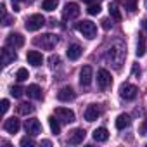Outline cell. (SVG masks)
<instances>
[{
  "label": "cell",
  "instance_id": "obj_38",
  "mask_svg": "<svg viewBox=\"0 0 147 147\" xmlns=\"http://www.w3.org/2000/svg\"><path fill=\"white\" fill-rule=\"evenodd\" d=\"M11 2L14 4V12H19L21 9H19V5H18V2H19V0H11Z\"/></svg>",
  "mask_w": 147,
  "mask_h": 147
},
{
  "label": "cell",
  "instance_id": "obj_13",
  "mask_svg": "<svg viewBox=\"0 0 147 147\" xmlns=\"http://www.w3.org/2000/svg\"><path fill=\"white\" fill-rule=\"evenodd\" d=\"M18 59V54L11 49V47H4L2 49V66H9L11 62H14Z\"/></svg>",
  "mask_w": 147,
  "mask_h": 147
},
{
  "label": "cell",
  "instance_id": "obj_30",
  "mask_svg": "<svg viewBox=\"0 0 147 147\" xmlns=\"http://www.w3.org/2000/svg\"><path fill=\"white\" fill-rule=\"evenodd\" d=\"M59 64H61V57H59V55H57V54H55V55H54V54H52V55H50V57H49V66H50V67H52V69H55V67H57V66H59Z\"/></svg>",
  "mask_w": 147,
  "mask_h": 147
},
{
  "label": "cell",
  "instance_id": "obj_26",
  "mask_svg": "<svg viewBox=\"0 0 147 147\" xmlns=\"http://www.w3.org/2000/svg\"><path fill=\"white\" fill-rule=\"evenodd\" d=\"M30 78V73H28V69H24V67H19L18 69V73H16V80L18 82H24V80H28Z\"/></svg>",
  "mask_w": 147,
  "mask_h": 147
},
{
  "label": "cell",
  "instance_id": "obj_29",
  "mask_svg": "<svg viewBox=\"0 0 147 147\" xmlns=\"http://www.w3.org/2000/svg\"><path fill=\"white\" fill-rule=\"evenodd\" d=\"M123 4H125V9L128 12H135L137 11V0H123Z\"/></svg>",
  "mask_w": 147,
  "mask_h": 147
},
{
  "label": "cell",
  "instance_id": "obj_5",
  "mask_svg": "<svg viewBox=\"0 0 147 147\" xmlns=\"http://www.w3.org/2000/svg\"><path fill=\"white\" fill-rule=\"evenodd\" d=\"M43 24H45V18H43L42 14H33V16H30V18L26 19V23H24V26H26L28 31H36V30H40Z\"/></svg>",
  "mask_w": 147,
  "mask_h": 147
},
{
  "label": "cell",
  "instance_id": "obj_34",
  "mask_svg": "<svg viewBox=\"0 0 147 147\" xmlns=\"http://www.w3.org/2000/svg\"><path fill=\"white\" fill-rule=\"evenodd\" d=\"M9 106H11V104H9V100H7V99H4V100H2V113H4V114L9 111Z\"/></svg>",
  "mask_w": 147,
  "mask_h": 147
},
{
  "label": "cell",
  "instance_id": "obj_17",
  "mask_svg": "<svg viewBox=\"0 0 147 147\" xmlns=\"http://www.w3.org/2000/svg\"><path fill=\"white\" fill-rule=\"evenodd\" d=\"M99 116H100V109H99L95 104H90V106L85 109V119H87V121L92 123V121H95Z\"/></svg>",
  "mask_w": 147,
  "mask_h": 147
},
{
  "label": "cell",
  "instance_id": "obj_11",
  "mask_svg": "<svg viewBox=\"0 0 147 147\" xmlns=\"http://www.w3.org/2000/svg\"><path fill=\"white\" fill-rule=\"evenodd\" d=\"M85 130L83 128H75L73 131H69V138H67V142L69 144H73V145H78V144H82L83 140H85Z\"/></svg>",
  "mask_w": 147,
  "mask_h": 147
},
{
  "label": "cell",
  "instance_id": "obj_27",
  "mask_svg": "<svg viewBox=\"0 0 147 147\" xmlns=\"http://www.w3.org/2000/svg\"><path fill=\"white\" fill-rule=\"evenodd\" d=\"M57 7V0H43V4H42V9H45V11H54Z\"/></svg>",
  "mask_w": 147,
  "mask_h": 147
},
{
  "label": "cell",
  "instance_id": "obj_21",
  "mask_svg": "<svg viewBox=\"0 0 147 147\" xmlns=\"http://www.w3.org/2000/svg\"><path fill=\"white\" fill-rule=\"evenodd\" d=\"M107 138H109V131H107L104 126L94 130V140H95V142H106Z\"/></svg>",
  "mask_w": 147,
  "mask_h": 147
},
{
  "label": "cell",
  "instance_id": "obj_23",
  "mask_svg": "<svg viewBox=\"0 0 147 147\" xmlns=\"http://www.w3.org/2000/svg\"><path fill=\"white\" fill-rule=\"evenodd\" d=\"M109 14H111V18H113L116 23L121 21V12H119V9H118L116 4H109Z\"/></svg>",
  "mask_w": 147,
  "mask_h": 147
},
{
  "label": "cell",
  "instance_id": "obj_8",
  "mask_svg": "<svg viewBox=\"0 0 147 147\" xmlns=\"http://www.w3.org/2000/svg\"><path fill=\"white\" fill-rule=\"evenodd\" d=\"M137 94H138V88H137L135 85H130V83H125V85H121V88H119V95H121V99H125V100H133V99L137 97Z\"/></svg>",
  "mask_w": 147,
  "mask_h": 147
},
{
  "label": "cell",
  "instance_id": "obj_4",
  "mask_svg": "<svg viewBox=\"0 0 147 147\" xmlns=\"http://www.w3.org/2000/svg\"><path fill=\"white\" fill-rule=\"evenodd\" d=\"M97 85L100 90H107L113 85V78H111V73L107 69H99L97 71Z\"/></svg>",
  "mask_w": 147,
  "mask_h": 147
},
{
  "label": "cell",
  "instance_id": "obj_9",
  "mask_svg": "<svg viewBox=\"0 0 147 147\" xmlns=\"http://www.w3.org/2000/svg\"><path fill=\"white\" fill-rule=\"evenodd\" d=\"M24 128H26V133H30L31 137H36V135L42 133V123H40L36 118H30V119H26Z\"/></svg>",
  "mask_w": 147,
  "mask_h": 147
},
{
  "label": "cell",
  "instance_id": "obj_14",
  "mask_svg": "<svg viewBox=\"0 0 147 147\" xmlns=\"http://www.w3.org/2000/svg\"><path fill=\"white\" fill-rule=\"evenodd\" d=\"M7 45L9 47H14V49H19L24 45V36L21 33H11L7 36Z\"/></svg>",
  "mask_w": 147,
  "mask_h": 147
},
{
  "label": "cell",
  "instance_id": "obj_42",
  "mask_svg": "<svg viewBox=\"0 0 147 147\" xmlns=\"http://www.w3.org/2000/svg\"><path fill=\"white\" fill-rule=\"evenodd\" d=\"M145 9H147V0H145Z\"/></svg>",
  "mask_w": 147,
  "mask_h": 147
},
{
  "label": "cell",
  "instance_id": "obj_19",
  "mask_svg": "<svg viewBox=\"0 0 147 147\" xmlns=\"http://www.w3.org/2000/svg\"><path fill=\"white\" fill-rule=\"evenodd\" d=\"M26 94H28V97H31V99H35V100H40L42 97H43V94H42V88L38 87V85H30L28 88H26Z\"/></svg>",
  "mask_w": 147,
  "mask_h": 147
},
{
  "label": "cell",
  "instance_id": "obj_36",
  "mask_svg": "<svg viewBox=\"0 0 147 147\" xmlns=\"http://www.w3.org/2000/svg\"><path fill=\"white\" fill-rule=\"evenodd\" d=\"M111 26H113L111 19H102V28H104V30H109Z\"/></svg>",
  "mask_w": 147,
  "mask_h": 147
},
{
  "label": "cell",
  "instance_id": "obj_2",
  "mask_svg": "<svg viewBox=\"0 0 147 147\" xmlns=\"http://www.w3.org/2000/svg\"><path fill=\"white\" fill-rule=\"evenodd\" d=\"M76 30H78L85 38H88V40L95 38V35H97V26H95L92 21H88V19L80 21V23L76 24Z\"/></svg>",
  "mask_w": 147,
  "mask_h": 147
},
{
  "label": "cell",
  "instance_id": "obj_32",
  "mask_svg": "<svg viewBox=\"0 0 147 147\" xmlns=\"http://www.w3.org/2000/svg\"><path fill=\"white\" fill-rule=\"evenodd\" d=\"M19 144H21L23 147H33V145H35V140H33L31 137H23Z\"/></svg>",
  "mask_w": 147,
  "mask_h": 147
},
{
  "label": "cell",
  "instance_id": "obj_7",
  "mask_svg": "<svg viewBox=\"0 0 147 147\" xmlns=\"http://www.w3.org/2000/svg\"><path fill=\"white\" fill-rule=\"evenodd\" d=\"M80 16V7H78V4H75V2H69V4H66L64 5V9H62V18L67 21V19H76Z\"/></svg>",
  "mask_w": 147,
  "mask_h": 147
},
{
  "label": "cell",
  "instance_id": "obj_31",
  "mask_svg": "<svg viewBox=\"0 0 147 147\" xmlns=\"http://www.w3.org/2000/svg\"><path fill=\"white\" fill-rule=\"evenodd\" d=\"M87 11H88L90 16H97V14L100 12V5H99V4H92V5H88Z\"/></svg>",
  "mask_w": 147,
  "mask_h": 147
},
{
  "label": "cell",
  "instance_id": "obj_16",
  "mask_svg": "<svg viewBox=\"0 0 147 147\" xmlns=\"http://www.w3.org/2000/svg\"><path fill=\"white\" fill-rule=\"evenodd\" d=\"M26 59H28V62L31 66H42V62H43V55L38 50H30L26 54Z\"/></svg>",
  "mask_w": 147,
  "mask_h": 147
},
{
  "label": "cell",
  "instance_id": "obj_28",
  "mask_svg": "<svg viewBox=\"0 0 147 147\" xmlns=\"http://www.w3.org/2000/svg\"><path fill=\"white\" fill-rule=\"evenodd\" d=\"M26 90L21 87V85H16V87H12L11 88V95L12 97H16V99H19V97H23V94H24Z\"/></svg>",
  "mask_w": 147,
  "mask_h": 147
},
{
  "label": "cell",
  "instance_id": "obj_35",
  "mask_svg": "<svg viewBox=\"0 0 147 147\" xmlns=\"http://www.w3.org/2000/svg\"><path fill=\"white\" fill-rule=\"evenodd\" d=\"M12 23H14V19H12V18H9V16L5 14V16H4V26H11Z\"/></svg>",
  "mask_w": 147,
  "mask_h": 147
},
{
  "label": "cell",
  "instance_id": "obj_37",
  "mask_svg": "<svg viewBox=\"0 0 147 147\" xmlns=\"http://www.w3.org/2000/svg\"><path fill=\"white\" fill-rule=\"evenodd\" d=\"M140 131H142V135H147V119L144 121V125H142V128H140Z\"/></svg>",
  "mask_w": 147,
  "mask_h": 147
},
{
  "label": "cell",
  "instance_id": "obj_10",
  "mask_svg": "<svg viewBox=\"0 0 147 147\" xmlns=\"http://www.w3.org/2000/svg\"><path fill=\"white\" fill-rule=\"evenodd\" d=\"M92 78H94L92 67H90V66H83L82 71H80V85H82V87H90Z\"/></svg>",
  "mask_w": 147,
  "mask_h": 147
},
{
  "label": "cell",
  "instance_id": "obj_15",
  "mask_svg": "<svg viewBox=\"0 0 147 147\" xmlns=\"http://www.w3.org/2000/svg\"><path fill=\"white\" fill-rule=\"evenodd\" d=\"M19 128H21V123H19L18 118H9V119H5V123H4V130L9 131V133H18Z\"/></svg>",
  "mask_w": 147,
  "mask_h": 147
},
{
  "label": "cell",
  "instance_id": "obj_40",
  "mask_svg": "<svg viewBox=\"0 0 147 147\" xmlns=\"http://www.w3.org/2000/svg\"><path fill=\"white\" fill-rule=\"evenodd\" d=\"M142 26H144V30H145V31H147V18H145V19H144V21H142Z\"/></svg>",
  "mask_w": 147,
  "mask_h": 147
},
{
  "label": "cell",
  "instance_id": "obj_22",
  "mask_svg": "<svg viewBox=\"0 0 147 147\" xmlns=\"http://www.w3.org/2000/svg\"><path fill=\"white\" fill-rule=\"evenodd\" d=\"M137 55L138 57L145 55V36L142 33H138V40H137Z\"/></svg>",
  "mask_w": 147,
  "mask_h": 147
},
{
  "label": "cell",
  "instance_id": "obj_20",
  "mask_svg": "<svg viewBox=\"0 0 147 147\" xmlns=\"http://www.w3.org/2000/svg\"><path fill=\"white\" fill-rule=\"evenodd\" d=\"M130 123H131V119H130L128 114H119V116L116 118V128H118V130H125V128H128Z\"/></svg>",
  "mask_w": 147,
  "mask_h": 147
},
{
  "label": "cell",
  "instance_id": "obj_39",
  "mask_svg": "<svg viewBox=\"0 0 147 147\" xmlns=\"http://www.w3.org/2000/svg\"><path fill=\"white\" fill-rule=\"evenodd\" d=\"M83 2H85V4H88V5H92V4H99L100 0H83Z\"/></svg>",
  "mask_w": 147,
  "mask_h": 147
},
{
  "label": "cell",
  "instance_id": "obj_6",
  "mask_svg": "<svg viewBox=\"0 0 147 147\" xmlns=\"http://www.w3.org/2000/svg\"><path fill=\"white\" fill-rule=\"evenodd\" d=\"M54 114L61 123H73L75 121V113L71 109H67V107H55Z\"/></svg>",
  "mask_w": 147,
  "mask_h": 147
},
{
  "label": "cell",
  "instance_id": "obj_25",
  "mask_svg": "<svg viewBox=\"0 0 147 147\" xmlns=\"http://www.w3.org/2000/svg\"><path fill=\"white\" fill-rule=\"evenodd\" d=\"M18 111H19V114L28 116V114H31V113H33V106H31L30 102H21V104H19V107H18Z\"/></svg>",
  "mask_w": 147,
  "mask_h": 147
},
{
  "label": "cell",
  "instance_id": "obj_41",
  "mask_svg": "<svg viewBox=\"0 0 147 147\" xmlns=\"http://www.w3.org/2000/svg\"><path fill=\"white\" fill-rule=\"evenodd\" d=\"M24 2H28V4H31V2H33V0H24Z\"/></svg>",
  "mask_w": 147,
  "mask_h": 147
},
{
  "label": "cell",
  "instance_id": "obj_33",
  "mask_svg": "<svg viewBox=\"0 0 147 147\" xmlns=\"http://www.w3.org/2000/svg\"><path fill=\"white\" fill-rule=\"evenodd\" d=\"M140 73H142V71H140V66H138V64H133V66H131V75H133L135 78H138Z\"/></svg>",
  "mask_w": 147,
  "mask_h": 147
},
{
  "label": "cell",
  "instance_id": "obj_18",
  "mask_svg": "<svg viewBox=\"0 0 147 147\" xmlns=\"http://www.w3.org/2000/svg\"><path fill=\"white\" fill-rule=\"evenodd\" d=\"M82 52H83V49H82L78 43H71V45L67 47V52H66V54H67V59H69V61H76V59L82 55Z\"/></svg>",
  "mask_w": 147,
  "mask_h": 147
},
{
  "label": "cell",
  "instance_id": "obj_24",
  "mask_svg": "<svg viewBox=\"0 0 147 147\" xmlns=\"http://www.w3.org/2000/svg\"><path fill=\"white\" fill-rule=\"evenodd\" d=\"M49 125H50V130H52V133H61V123H59V119L55 118V116H50L49 118Z\"/></svg>",
  "mask_w": 147,
  "mask_h": 147
},
{
  "label": "cell",
  "instance_id": "obj_3",
  "mask_svg": "<svg viewBox=\"0 0 147 147\" xmlns=\"http://www.w3.org/2000/svg\"><path fill=\"white\" fill-rule=\"evenodd\" d=\"M57 42H59V38L55 35H52V33H45L40 38H35V45H38V47H42L45 50H52L57 45Z\"/></svg>",
  "mask_w": 147,
  "mask_h": 147
},
{
  "label": "cell",
  "instance_id": "obj_1",
  "mask_svg": "<svg viewBox=\"0 0 147 147\" xmlns=\"http://www.w3.org/2000/svg\"><path fill=\"white\" fill-rule=\"evenodd\" d=\"M106 59H107V62H109L114 69H121V66H123V62H125V59H126V47H125V43H123V42H114V43L107 49Z\"/></svg>",
  "mask_w": 147,
  "mask_h": 147
},
{
  "label": "cell",
  "instance_id": "obj_12",
  "mask_svg": "<svg viewBox=\"0 0 147 147\" xmlns=\"http://www.w3.org/2000/svg\"><path fill=\"white\" fill-rule=\"evenodd\" d=\"M76 97V94H75V90H73L69 85L67 87H62L59 92H57V99L61 100V102H69V100H73Z\"/></svg>",
  "mask_w": 147,
  "mask_h": 147
}]
</instances>
